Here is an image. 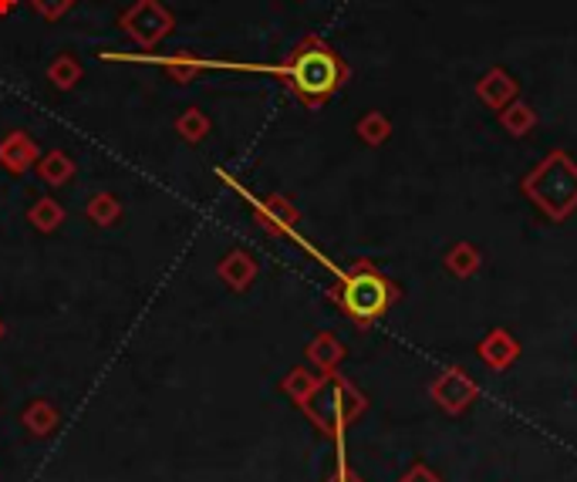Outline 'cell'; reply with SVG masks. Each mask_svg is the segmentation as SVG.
I'll return each mask as SVG.
<instances>
[{
  "mask_svg": "<svg viewBox=\"0 0 577 482\" xmlns=\"http://www.w3.org/2000/svg\"><path fill=\"white\" fill-rule=\"evenodd\" d=\"M523 192L551 220H567L577 210V166L567 152H551L541 166L523 179Z\"/></svg>",
  "mask_w": 577,
  "mask_h": 482,
  "instance_id": "cell-4",
  "label": "cell"
},
{
  "mask_svg": "<svg viewBox=\"0 0 577 482\" xmlns=\"http://www.w3.org/2000/svg\"><path fill=\"white\" fill-rule=\"evenodd\" d=\"M58 422H61V412H58L55 401H48V398H34L31 405L24 409V415H21V425L31 435H37V438L51 435L58 428Z\"/></svg>",
  "mask_w": 577,
  "mask_h": 482,
  "instance_id": "cell-13",
  "label": "cell"
},
{
  "mask_svg": "<svg viewBox=\"0 0 577 482\" xmlns=\"http://www.w3.org/2000/svg\"><path fill=\"white\" fill-rule=\"evenodd\" d=\"M271 71L307 108H321L344 85V78H349V64L341 61V55L328 42H321L315 34H307L304 42H297L291 55Z\"/></svg>",
  "mask_w": 577,
  "mask_h": 482,
  "instance_id": "cell-1",
  "label": "cell"
},
{
  "mask_svg": "<svg viewBox=\"0 0 577 482\" xmlns=\"http://www.w3.org/2000/svg\"><path fill=\"white\" fill-rule=\"evenodd\" d=\"M399 482H443V479H439V472L429 469L426 462H412V466L399 475Z\"/></svg>",
  "mask_w": 577,
  "mask_h": 482,
  "instance_id": "cell-25",
  "label": "cell"
},
{
  "mask_svg": "<svg viewBox=\"0 0 577 482\" xmlns=\"http://www.w3.org/2000/svg\"><path fill=\"white\" fill-rule=\"evenodd\" d=\"M514 92H517V85L510 82V78H507L504 71H490V74L483 78V85H480V98L490 102L493 108L504 105Z\"/></svg>",
  "mask_w": 577,
  "mask_h": 482,
  "instance_id": "cell-21",
  "label": "cell"
},
{
  "mask_svg": "<svg viewBox=\"0 0 577 482\" xmlns=\"http://www.w3.org/2000/svg\"><path fill=\"white\" fill-rule=\"evenodd\" d=\"M4 334H8V328H4V320H0V341H4Z\"/></svg>",
  "mask_w": 577,
  "mask_h": 482,
  "instance_id": "cell-28",
  "label": "cell"
},
{
  "mask_svg": "<svg viewBox=\"0 0 577 482\" xmlns=\"http://www.w3.org/2000/svg\"><path fill=\"white\" fill-rule=\"evenodd\" d=\"M37 176H42V183L45 186H64L71 176H74V163H71V155L68 152H61V149H51V152H45L42 158H37Z\"/></svg>",
  "mask_w": 577,
  "mask_h": 482,
  "instance_id": "cell-14",
  "label": "cell"
},
{
  "mask_svg": "<svg viewBox=\"0 0 577 482\" xmlns=\"http://www.w3.org/2000/svg\"><path fill=\"white\" fill-rule=\"evenodd\" d=\"M321 381V375H315L311 368H291L287 378L281 381V391L294 401V405L301 409L304 405V398L315 391V385Z\"/></svg>",
  "mask_w": 577,
  "mask_h": 482,
  "instance_id": "cell-19",
  "label": "cell"
},
{
  "mask_svg": "<svg viewBox=\"0 0 577 482\" xmlns=\"http://www.w3.org/2000/svg\"><path fill=\"white\" fill-rule=\"evenodd\" d=\"M31 8L42 14L45 21H61L71 8H74V0H31Z\"/></svg>",
  "mask_w": 577,
  "mask_h": 482,
  "instance_id": "cell-23",
  "label": "cell"
},
{
  "mask_svg": "<svg viewBox=\"0 0 577 482\" xmlns=\"http://www.w3.org/2000/svg\"><path fill=\"white\" fill-rule=\"evenodd\" d=\"M368 409V398L338 372L321 375V381L315 385V391L304 398L301 412L307 415L321 435L344 442V432H349Z\"/></svg>",
  "mask_w": 577,
  "mask_h": 482,
  "instance_id": "cell-3",
  "label": "cell"
},
{
  "mask_svg": "<svg viewBox=\"0 0 577 482\" xmlns=\"http://www.w3.org/2000/svg\"><path fill=\"white\" fill-rule=\"evenodd\" d=\"M392 126H389V118H385L381 111H368L362 122H358V136L368 142V145H381L385 139H389Z\"/></svg>",
  "mask_w": 577,
  "mask_h": 482,
  "instance_id": "cell-22",
  "label": "cell"
},
{
  "mask_svg": "<svg viewBox=\"0 0 577 482\" xmlns=\"http://www.w3.org/2000/svg\"><path fill=\"white\" fill-rule=\"evenodd\" d=\"M504 126H507L514 136H523V132L533 126V111H527L523 105H514L510 111H504Z\"/></svg>",
  "mask_w": 577,
  "mask_h": 482,
  "instance_id": "cell-24",
  "label": "cell"
},
{
  "mask_svg": "<svg viewBox=\"0 0 577 482\" xmlns=\"http://www.w3.org/2000/svg\"><path fill=\"white\" fill-rule=\"evenodd\" d=\"M119 27L132 37L139 48L152 51L173 34L176 17H173V11L163 4V0H136L132 8H126L119 14Z\"/></svg>",
  "mask_w": 577,
  "mask_h": 482,
  "instance_id": "cell-6",
  "label": "cell"
},
{
  "mask_svg": "<svg viewBox=\"0 0 577 482\" xmlns=\"http://www.w3.org/2000/svg\"><path fill=\"white\" fill-rule=\"evenodd\" d=\"M17 8V0H0V17H4V14H11Z\"/></svg>",
  "mask_w": 577,
  "mask_h": 482,
  "instance_id": "cell-27",
  "label": "cell"
},
{
  "mask_svg": "<svg viewBox=\"0 0 577 482\" xmlns=\"http://www.w3.org/2000/svg\"><path fill=\"white\" fill-rule=\"evenodd\" d=\"M304 354L321 375H331V372H338V365L344 361V344L331 331H321V334H315L311 341H307Z\"/></svg>",
  "mask_w": 577,
  "mask_h": 482,
  "instance_id": "cell-12",
  "label": "cell"
},
{
  "mask_svg": "<svg viewBox=\"0 0 577 482\" xmlns=\"http://www.w3.org/2000/svg\"><path fill=\"white\" fill-rule=\"evenodd\" d=\"M429 398L436 401V405L446 412V415H463L473 401L480 398V385L459 368V365H452V368H446L439 378H433V385H429Z\"/></svg>",
  "mask_w": 577,
  "mask_h": 482,
  "instance_id": "cell-7",
  "label": "cell"
},
{
  "mask_svg": "<svg viewBox=\"0 0 577 482\" xmlns=\"http://www.w3.org/2000/svg\"><path fill=\"white\" fill-rule=\"evenodd\" d=\"M27 220L34 230H42V233H55L61 223H64V207L58 203L55 196H42L37 203L27 210Z\"/></svg>",
  "mask_w": 577,
  "mask_h": 482,
  "instance_id": "cell-16",
  "label": "cell"
},
{
  "mask_svg": "<svg viewBox=\"0 0 577 482\" xmlns=\"http://www.w3.org/2000/svg\"><path fill=\"white\" fill-rule=\"evenodd\" d=\"M325 482H365L355 469H349V462H344V456H338V469L325 479Z\"/></svg>",
  "mask_w": 577,
  "mask_h": 482,
  "instance_id": "cell-26",
  "label": "cell"
},
{
  "mask_svg": "<svg viewBox=\"0 0 577 482\" xmlns=\"http://www.w3.org/2000/svg\"><path fill=\"white\" fill-rule=\"evenodd\" d=\"M216 273H220V280H223L229 291L244 294V291H250V284L257 280V260H254L247 250L234 247V250H229V254L216 263Z\"/></svg>",
  "mask_w": 577,
  "mask_h": 482,
  "instance_id": "cell-11",
  "label": "cell"
},
{
  "mask_svg": "<svg viewBox=\"0 0 577 482\" xmlns=\"http://www.w3.org/2000/svg\"><path fill=\"white\" fill-rule=\"evenodd\" d=\"M85 216H89L95 226H102V230L115 226V223L122 220V203H119V196H111V192H95V196L89 199V207H85Z\"/></svg>",
  "mask_w": 577,
  "mask_h": 482,
  "instance_id": "cell-15",
  "label": "cell"
},
{
  "mask_svg": "<svg viewBox=\"0 0 577 482\" xmlns=\"http://www.w3.org/2000/svg\"><path fill=\"white\" fill-rule=\"evenodd\" d=\"M216 176L226 183V186H234L237 189V196L244 199V203H250V210H254V220L267 230V233H271V236H287V239H297V247H304L307 254H315L311 250V244H304V239L297 236V223H301V213L287 203V199L284 196H254L244 183H237L234 176H229L226 169H216ZM321 263H328L321 254H315ZM331 267V263H328ZM331 270H338V267H331Z\"/></svg>",
  "mask_w": 577,
  "mask_h": 482,
  "instance_id": "cell-5",
  "label": "cell"
},
{
  "mask_svg": "<svg viewBox=\"0 0 577 482\" xmlns=\"http://www.w3.org/2000/svg\"><path fill=\"white\" fill-rule=\"evenodd\" d=\"M102 61H149V64H163L169 71V78L176 85H189L210 68H237V64H223V61H207L200 55H189V51H176L166 58L156 55H119V51H102Z\"/></svg>",
  "mask_w": 577,
  "mask_h": 482,
  "instance_id": "cell-8",
  "label": "cell"
},
{
  "mask_svg": "<svg viewBox=\"0 0 577 482\" xmlns=\"http://www.w3.org/2000/svg\"><path fill=\"white\" fill-rule=\"evenodd\" d=\"M443 263H446V270H449L452 277H473L483 260H480V250H476L473 244H456V247L443 257Z\"/></svg>",
  "mask_w": 577,
  "mask_h": 482,
  "instance_id": "cell-20",
  "label": "cell"
},
{
  "mask_svg": "<svg viewBox=\"0 0 577 482\" xmlns=\"http://www.w3.org/2000/svg\"><path fill=\"white\" fill-rule=\"evenodd\" d=\"M176 132H179L182 142L200 145V142L210 136V118H207V111H200V108H186V111L176 118Z\"/></svg>",
  "mask_w": 577,
  "mask_h": 482,
  "instance_id": "cell-18",
  "label": "cell"
},
{
  "mask_svg": "<svg viewBox=\"0 0 577 482\" xmlns=\"http://www.w3.org/2000/svg\"><path fill=\"white\" fill-rule=\"evenodd\" d=\"M82 61L74 58V55H58L51 64H48V82L55 85V89H61V92H71L74 85L82 82Z\"/></svg>",
  "mask_w": 577,
  "mask_h": 482,
  "instance_id": "cell-17",
  "label": "cell"
},
{
  "mask_svg": "<svg viewBox=\"0 0 577 482\" xmlns=\"http://www.w3.org/2000/svg\"><path fill=\"white\" fill-rule=\"evenodd\" d=\"M37 158H42V149L27 132H8L0 139V166H4L11 176H24L27 169L37 166Z\"/></svg>",
  "mask_w": 577,
  "mask_h": 482,
  "instance_id": "cell-9",
  "label": "cell"
},
{
  "mask_svg": "<svg viewBox=\"0 0 577 482\" xmlns=\"http://www.w3.org/2000/svg\"><path fill=\"white\" fill-rule=\"evenodd\" d=\"M476 354H480V361H483L490 372H507L514 361L520 357V344H517V338H514L510 331L493 328V331L476 344Z\"/></svg>",
  "mask_w": 577,
  "mask_h": 482,
  "instance_id": "cell-10",
  "label": "cell"
},
{
  "mask_svg": "<svg viewBox=\"0 0 577 482\" xmlns=\"http://www.w3.org/2000/svg\"><path fill=\"white\" fill-rule=\"evenodd\" d=\"M334 273H338V287L331 297L358 328H372L375 320L389 314V307L399 301V287L368 260L349 270H334Z\"/></svg>",
  "mask_w": 577,
  "mask_h": 482,
  "instance_id": "cell-2",
  "label": "cell"
}]
</instances>
